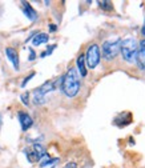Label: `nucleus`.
Segmentation results:
<instances>
[{
  "instance_id": "nucleus-1",
  "label": "nucleus",
  "mask_w": 145,
  "mask_h": 168,
  "mask_svg": "<svg viewBox=\"0 0 145 168\" xmlns=\"http://www.w3.org/2000/svg\"><path fill=\"white\" fill-rule=\"evenodd\" d=\"M61 91L68 97H75L79 93V91H80V77H79L76 68H69L67 71V73L63 76Z\"/></svg>"
},
{
  "instance_id": "nucleus-2",
  "label": "nucleus",
  "mask_w": 145,
  "mask_h": 168,
  "mask_svg": "<svg viewBox=\"0 0 145 168\" xmlns=\"http://www.w3.org/2000/svg\"><path fill=\"white\" fill-rule=\"evenodd\" d=\"M137 49H139V43L133 37H126V39L121 40V48L120 52L123 53V57L128 63H133L136 61L137 56Z\"/></svg>"
},
{
  "instance_id": "nucleus-3",
  "label": "nucleus",
  "mask_w": 145,
  "mask_h": 168,
  "mask_svg": "<svg viewBox=\"0 0 145 168\" xmlns=\"http://www.w3.org/2000/svg\"><path fill=\"white\" fill-rule=\"evenodd\" d=\"M121 48V40L120 39H113V40H107L102 44V56L105 60H112L120 53Z\"/></svg>"
},
{
  "instance_id": "nucleus-4",
  "label": "nucleus",
  "mask_w": 145,
  "mask_h": 168,
  "mask_svg": "<svg viewBox=\"0 0 145 168\" xmlns=\"http://www.w3.org/2000/svg\"><path fill=\"white\" fill-rule=\"evenodd\" d=\"M56 88H57L56 81H47V83H44L43 85H40L39 88H36V89L33 91V101H35V104H44V101H45L44 96H45L47 93L55 91Z\"/></svg>"
},
{
  "instance_id": "nucleus-5",
  "label": "nucleus",
  "mask_w": 145,
  "mask_h": 168,
  "mask_svg": "<svg viewBox=\"0 0 145 168\" xmlns=\"http://www.w3.org/2000/svg\"><path fill=\"white\" fill-rule=\"evenodd\" d=\"M84 57H85V61H87L89 68L91 69L96 68L97 64L100 63V48H99V45L97 44L89 45Z\"/></svg>"
},
{
  "instance_id": "nucleus-6",
  "label": "nucleus",
  "mask_w": 145,
  "mask_h": 168,
  "mask_svg": "<svg viewBox=\"0 0 145 168\" xmlns=\"http://www.w3.org/2000/svg\"><path fill=\"white\" fill-rule=\"evenodd\" d=\"M25 155H27V159L30 160L31 163H36V161H40L44 156H45V148H44L41 144L35 143L30 149H25Z\"/></svg>"
},
{
  "instance_id": "nucleus-7",
  "label": "nucleus",
  "mask_w": 145,
  "mask_h": 168,
  "mask_svg": "<svg viewBox=\"0 0 145 168\" xmlns=\"http://www.w3.org/2000/svg\"><path fill=\"white\" fill-rule=\"evenodd\" d=\"M136 61L141 69H145V40H142L139 44V49H137V56Z\"/></svg>"
},
{
  "instance_id": "nucleus-8",
  "label": "nucleus",
  "mask_w": 145,
  "mask_h": 168,
  "mask_svg": "<svg viewBox=\"0 0 145 168\" xmlns=\"http://www.w3.org/2000/svg\"><path fill=\"white\" fill-rule=\"evenodd\" d=\"M19 120H20V124H22V129L23 131H27L32 127L33 124V120L27 112H19Z\"/></svg>"
},
{
  "instance_id": "nucleus-9",
  "label": "nucleus",
  "mask_w": 145,
  "mask_h": 168,
  "mask_svg": "<svg viewBox=\"0 0 145 168\" xmlns=\"http://www.w3.org/2000/svg\"><path fill=\"white\" fill-rule=\"evenodd\" d=\"M22 8H23V12H24V15L27 16V17L30 19L31 21H35L36 19H38V13H36V11L33 9L32 7H31L30 3L23 1L22 3Z\"/></svg>"
},
{
  "instance_id": "nucleus-10",
  "label": "nucleus",
  "mask_w": 145,
  "mask_h": 168,
  "mask_svg": "<svg viewBox=\"0 0 145 168\" xmlns=\"http://www.w3.org/2000/svg\"><path fill=\"white\" fill-rule=\"evenodd\" d=\"M6 53H7V57L9 59V61L14 65V68L16 71H19V55H17L16 49H14V48H6Z\"/></svg>"
},
{
  "instance_id": "nucleus-11",
  "label": "nucleus",
  "mask_w": 145,
  "mask_h": 168,
  "mask_svg": "<svg viewBox=\"0 0 145 168\" xmlns=\"http://www.w3.org/2000/svg\"><path fill=\"white\" fill-rule=\"evenodd\" d=\"M48 40H49L48 35L44 33V32H41V33H38V35H35V36H33V39H32V44L35 45V47H38V45H40V44L48 43Z\"/></svg>"
},
{
  "instance_id": "nucleus-12",
  "label": "nucleus",
  "mask_w": 145,
  "mask_h": 168,
  "mask_svg": "<svg viewBox=\"0 0 145 168\" xmlns=\"http://www.w3.org/2000/svg\"><path fill=\"white\" fill-rule=\"evenodd\" d=\"M77 71L81 76H87V67H85V57L84 55H80L77 59Z\"/></svg>"
},
{
  "instance_id": "nucleus-13",
  "label": "nucleus",
  "mask_w": 145,
  "mask_h": 168,
  "mask_svg": "<svg viewBox=\"0 0 145 168\" xmlns=\"http://www.w3.org/2000/svg\"><path fill=\"white\" fill-rule=\"evenodd\" d=\"M99 5L101 9H105V11H112V8H113L112 3H109V1H99Z\"/></svg>"
},
{
  "instance_id": "nucleus-14",
  "label": "nucleus",
  "mask_w": 145,
  "mask_h": 168,
  "mask_svg": "<svg viewBox=\"0 0 145 168\" xmlns=\"http://www.w3.org/2000/svg\"><path fill=\"white\" fill-rule=\"evenodd\" d=\"M22 101L24 105H30V93L28 92H24L22 95Z\"/></svg>"
},
{
  "instance_id": "nucleus-15",
  "label": "nucleus",
  "mask_w": 145,
  "mask_h": 168,
  "mask_svg": "<svg viewBox=\"0 0 145 168\" xmlns=\"http://www.w3.org/2000/svg\"><path fill=\"white\" fill-rule=\"evenodd\" d=\"M55 48H56V44L49 45V47H48V51H47V52H43V53H41V57H44V56H47V55H51L52 51H53Z\"/></svg>"
},
{
  "instance_id": "nucleus-16",
  "label": "nucleus",
  "mask_w": 145,
  "mask_h": 168,
  "mask_svg": "<svg viewBox=\"0 0 145 168\" xmlns=\"http://www.w3.org/2000/svg\"><path fill=\"white\" fill-rule=\"evenodd\" d=\"M33 76H35V72H32V73H31V75H28V76L27 77H25V79L24 80H23V83H22V87H25V85H27V83L28 81H30V80L31 79H32V77Z\"/></svg>"
},
{
  "instance_id": "nucleus-17",
  "label": "nucleus",
  "mask_w": 145,
  "mask_h": 168,
  "mask_svg": "<svg viewBox=\"0 0 145 168\" xmlns=\"http://www.w3.org/2000/svg\"><path fill=\"white\" fill-rule=\"evenodd\" d=\"M35 57H36V53H35V51H33V48H30V57H28V60L33 61Z\"/></svg>"
},
{
  "instance_id": "nucleus-18",
  "label": "nucleus",
  "mask_w": 145,
  "mask_h": 168,
  "mask_svg": "<svg viewBox=\"0 0 145 168\" xmlns=\"http://www.w3.org/2000/svg\"><path fill=\"white\" fill-rule=\"evenodd\" d=\"M64 168H77V165H76V163H68Z\"/></svg>"
},
{
  "instance_id": "nucleus-19",
  "label": "nucleus",
  "mask_w": 145,
  "mask_h": 168,
  "mask_svg": "<svg viewBox=\"0 0 145 168\" xmlns=\"http://www.w3.org/2000/svg\"><path fill=\"white\" fill-rule=\"evenodd\" d=\"M56 29H57V27L55 25V24H49V31H51V32H55Z\"/></svg>"
},
{
  "instance_id": "nucleus-20",
  "label": "nucleus",
  "mask_w": 145,
  "mask_h": 168,
  "mask_svg": "<svg viewBox=\"0 0 145 168\" xmlns=\"http://www.w3.org/2000/svg\"><path fill=\"white\" fill-rule=\"evenodd\" d=\"M141 31H142V35L145 36V21H144V25H142V29H141Z\"/></svg>"
},
{
  "instance_id": "nucleus-21",
  "label": "nucleus",
  "mask_w": 145,
  "mask_h": 168,
  "mask_svg": "<svg viewBox=\"0 0 145 168\" xmlns=\"http://www.w3.org/2000/svg\"><path fill=\"white\" fill-rule=\"evenodd\" d=\"M0 121H1V117H0Z\"/></svg>"
}]
</instances>
